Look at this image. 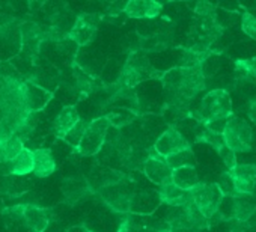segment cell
<instances>
[{"label": "cell", "mask_w": 256, "mask_h": 232, "mask_svg": "<svg viewBox=\"0 0 256 232\" xmlns=\"http://www.w3.org/2000/svg\"><path fill=\"white\" fill-rule=\"evenodd\" d=\"M24 82L8 62H0V144L29 132L34 114L26 108Z\"/></svg>", "instance_id": "1"}, {"label": "cell", "mask_w": 256, "mask_h": 232, "mask_svg": "<svg viewBox=\"0 0 256 232\" xmlns=\"http://www.w3.org/2000/svg\"><path fill=\"white\" fill-rule=\"evenodd\" d=\"M172 108L187 112L192 100L205 89L206 77L202 66H176L160 76Z\"/></svg>", "instance_id": "2"}, {"label": "cell", "mask_w": 256, "mask_h": 232, "mask_svg": "<svg viewBox=\"0 0 256 232\" xmlns=\"http://www.w3.org/2000/svg\"><path fill=\"white\" fill-rule=\"evenodd\" d=\"M230 116H234L232 101L229 90L224 88L210 90L200 100V104L194 112V120L198 121V124L220 134L224 127V122Z\"/></svg>", "instance_id": "3"}, {"label": "cell", "mask_w": 256, "mask_h": 232, "mask_svg": "<svg viewBox=\"0 0 256 232\" xmlns=\"http://www.w3.org/2000/svg\"><path fill=\"white\" fill-rule=\"evenodd\" d=\"M222 139L223 145L234 154L247 152L253 146V128L248 121L240 116H230L222 130Z\"/></svg>", "instance_id": "4"}, {"label": "cell", "mask_w": 256, "mask_h": 232, "mask_svg": "<svg viewBox=\"0 0 256 232\" xmlns=\"http://www.w3.org/2000/svg\"><path fill=\"white\" fill-rule=\"evenodd\" d=\"M188 193L192 198V204L208 220V224L210 226L216 224L218 222L217 211H218L220 202L223 199L216 182H199Z\"/></svg>", "instance_id": "5"}, {"label": "cell", "mask_w": 256, "mask_h": 232, "mask_svg": "<svg viewBox=\"0 0 256 232\" xmlns=\"http://www.w3.org/2000/svg\"><path fill=\"white\" fill-rule=\"evenodd\" d=\"M152 77H160V72L152 68V65L150 64L145 54L134 52V54L128 58V60L125 62L122 68L119 83H120V88L124 86L126 89H133L140 82L146 78H152Z\"/></svg>", "instance_id": "6"}, {"label": "cell", "mask_w": 256, "mask_h": 232, "mask_svg": "<svg viewBox=\"0 0 256 232\" xmlns=\"http://www.w3.org/2000/svg\"><path fill=\"white\" fill-rule=\"evenodd\" d=\"M108 127H110V124L107 122L104 116L90 121L88 124V128H86L78 146L76 148L78 151V154L83 157H92V156L98 154L106 142Z\"/></svg>", "instance_id": "7"}, {"label": "cell", "mask_w": 256, "mask_h": 232, "mask_svg": "<svg viewBox=\"0 0 256 232\" xmlns=\"http://www.w3.org/2000/svg\"><path fill=\"white\" fill-rule=\"evenodd\" d=\"M187 150H192L190 142L186 139V136H182L174 127H169L168 130H164L152 146V151L162 158H168L176 152L187 151Z\"/></svg>", "instance_id": "8"}, {"label": "cell", "mask_w": 256, "mask_h": 232, "mask_svg": "<svg viewBox=\"0 0 256 232\" xmlns=\"http://www.w3.org/2000/svg\"><path fill=\"white\" fill-rule=\"evenodd\" d=\"M235 193L244 196H254L256 192V164L254 163H236L230 170Z\"/></svg>", "instance_id": "9"}, {"label": "cell", "mask_w": 256, "mask_h": 232, "mask_svg": "<svg viewBox=\"0 0 256 232\" xmlns=\"http://www.w3.org/2000/svg\"><path fill=\"white\" fill-rule=\"evenodd\" d=\"M98 192H100L102 200L113 211L120 212V214L130 212V205H132V199H133L134 192H132L130 188H128V186L124 184V181L119 182V184H114V186L101 188Z\"/></svg>", "instance_id": "10"}, {"label": "cell", "mask_w": 256, "mask_h": 232, "mask_svg": "<svg viewBox=\"0 0 256 232\" xmlns=\"http://www.w3.org/2000/svg\"><path fill=\"white\" fill-rule=\"evenodd\" d=\"M98 32V18L94 14H82L76 18L74 26L66 35L68 40H72L77 46H88Z\"/></svg>", "instance_id": "11"}, {"label": "cell", "mask_w": 256, "mask_h": 232, "mask_svg": "<svg viewBox=\"0 0 256 232\" xmlns=\"http://www.w3.org/2000/svg\"><path fill=\"white\" fill-rule=\"evenodd\" d=\"M142 170H144L145 176L151 182L157 184L158 187L172 181V169L169 168L166 160L162 158L160 156H157L154 151H150L148 158L145 160V163L142 166Z\"/></svg>", "instance_id": "12"}, {"label": "cell", "mask_w": 256, "mask_h": 232, "mask_svg": "<svg viewBox=\"0 0 256 232\" xmlns=\"http://www.w3.org/2000/svg\"><path fill=\"white\" fill-rule=\"evenodd\" d=\"M52 98H53V92L48 90L47 88L32 80L24 82V102L30 114H35L44 110V107L52 101Z\"/></svg>", "instance_id": "13"}, {"label": "cell", "mask_w": 256, "mask_h": 232, "mask_svg": "<svg viewBox=\"0 0 256 232\" xmlns=\"http://www.w3.org/2000/svg\"><path fill=\"white\" fill-rule=\"evenodd\" d=\"M22 218L24 232H46L50 224V211L38 205L24 204Z\"/></svg>", "instance_id": "14"}, {"label": "cell", "mask_w": 256, "mask_h": 232, "mask_svg": "<svg viewBox=\"0 0 256 232\" xmlns=\"http://www.w3.org/2000/svg\"><path fill=\"white\" fill-rule=\"evenodd\" d=\"M256 199L254 196L236 194L232 198V218L229 222H238L256 226Z\"/></svg>", "instance_id": "15"}, {"label": "cell", "mask_w": 256, "mask_h": 232, "mask_svg": "<svg viewBox=\"0 0 256 232\" xmlns=\"http://www.w3.org/2000/svg\"><path fill=\"white\" fill-rule=\"evenodd\" d=\"M18 38L22 42V48L24 53L34 56L38 50L41 42L46 40V34L41 30V28L34 22H24L18 28Z\"/></svg>", "instance_id": "16"}, {"label": "cell", "mask_w": 256, "mask_h": 232, "mask_svg": "<svg viewBox=\"0 0 256 232\" xmlns=\"http://www.w3.org/2000/svg\"><path fill=\"white\" fill-rule=\"evenodd\" d=\"M94 193L90 184L88 180L84 178H66L62 182V196L65 204L68 205H76L80 200H83L84 198H88V194Z\"/></svg>", "instance_id": "17"}, {"label": "cell", "mask_w": 256, "mask_h": 232, "mask_svg": "<svg viewBox=\"0 0 256 232\" xmlns=\"http://www.w3.org/2000/svg\"><path fill=\"white\" fill-rule=\"evenodd\" d=\"M0 164L5 166V174L6 175L28 176L29 174H34V169H35L34 151L24 146L14 160H11L10 163H0Z\"/></svg>", "instance_id": "18"}, {"label": "cell", "mask_w": 256, "mask_h": 232, "mask_svg": "<svg viewBox=\"0 0 256 232\" xmlns=\"http://www.w3.org/2000/svg\"><path fill=\"white\" fill-rule=\"evenodd\" d=\"M162 200L156 190H142L139 193L134 192L130 211L136 216H150L158 208Z\"/></svg>", "instance_id": "19"}, {"label": "cell", "mask_w": 256, "mask_h": 232, "mask_svg": "<svg viewBox=\"0 0 256 232\" xmlns=\"http://www.w3.org/2000/svg\"><path fill=\"white\" fill-rule=\"evenodd\" d=\"M163 10V5L158 2H152V0H132V2H126L125 6V14L130 18H156L160 16Z\"/></svg>", "instance_id": "20"}, {"label": "cell", "mask_w": 256, "mask_h": 232, "mask_svg": "<svg viewBox=\"0 0 256 232\" xmlns=\"http://www.w3.org/2000/svg\"><path fill=\"white\" fill-rule=\"evenodd\" d=\"M78 113L74 106H65L60 108L58 116L53 122V133L58 139H62L66 136V133L78 122Z\"/></svg>", "instance_id": "21"}, {"label": "cell", "mask_w": 256, "mask_h": 232, "mask_svg": "<svg viewBox=\"0 0 256 232\" xmlns=\"http://www.w3.org/2000/svg\"><path fill=\"white\" fill-rule=\"evenodd\" d=\"M157 193H158V198H160L162 204H166L169 206H187V205L192 204L190 193L178 188L176 186L172 184V181L168 182V184L160 186Z\"/></svg>", "instance_id": "22"}, {"label": "cell", "mask_w": 256, "mask_h": 232, "mask_svg": "<svg viewBox=\"0 0 256 232\" xmlns=\"http://www.w3.org/2000/svg\"><path fill=\"white\" fill-rule=\"evenodd\" d=\"M256 82V56L250 59H240L234 65L235 86L253 84Z\"/></svg>", "instance_id": "23"}, {"label": "cell", "mask_w": 256, "mask_h": 232, "mask_svg": "<svg viewBox=\"0 0 256 232\" xmlns=\"http://www.w3.org/2000/svg\"><path fill=\"white\" fill-rule=\"evenodd\" d=\"M34 158H35V169L34 174L38 178H47L56 170V160L48 148H38L34 151Z\"/></svg>", "instance_id": "24"}, {"label": "cell", "mask_w": 256, "mask_h": 232, "mask_svg": "<svg viewBox=\"0 0 256 232\" xmlns=\"http://www.w3.org/2000/svg\"><path fill=\"white\" fill-rule=\"evenodd\" d=\"M200 182L196 166H187L172 170V184L184 192H190Z\"/></svg>", "instance_id": "25"}, {"label": "cell", "mask_w": 256, "mask_h": 232, "mask_svg": "<svg viewBox=\"0 0 256 232\" xmlns=\"http://www.w3.org/2000/svg\"><path fill=\"white\" fill-rule=\"evenodd\" d=\"M24 148V140L20 136H12L0 144V163H10Z\"/></svg>", "instance_id": "26"}, {"label": "cell", "mask_w": 256, "mask_h": 232, "mask_svg": "<svg viewBox=\"0 0 256 232\" xmlns=\"http://www.w3.org/2000/svg\"><path fill=\"white\" fill-rule=\"evenodd\" d=\"M194 140L199 142V144H206L210 145L211 148L217 151H220L224 145H223V139H222V134L220 133H214L208 128H205L204 126L198 124V130L194 133Z\"/></svg>", "instance_id": "27"}, {"label": "cell", "mask_w": 256, "mask_h": 232, "mask_svg": "<svg viewBox=\"0 0 256 232\" xmlns=\"http://www.w3.org/2000/svg\"><path fill=\"white\" fill-rule=\"evenodd\" d=\"M104 118L107 120V122L112 127L120 128V127H125V126H130L136 120V113L130 112V110H120V108H118V110H112L110 113H107Z\"/></svg>", "instance_id": "28"}, {"label": "cell", "mask_w": 256, "mask_h": 232, "mask_svg": "<svg viewBox=\"0 0 256 232\" xmlns=\"http://www.w3.org/2000/svg\"><path fill=\"white\" fill-rule=\"evenodd\" d=\"M166 163L169 164V168L174 169H180V168H187V166H196V158L193 154V150H187V151H181L176 152L168 158H164Z\"/></svg>", "instance_id": "29"}, {"label": "cell", "mask_w": 256, "mask_h": 232, "mask_svg": "<svg viewBox=\"0 0 256 232\" xmlns=\"http://www.w3.org/2000/svg\"><path fill=\"white\" fill-rule=\"evenodd\" d=\"M88 124H89V122H86V121H83V120H78V122L66 133V136L64 138V140H65L70 146L77 148L78 144H80V140H82V138H83V134H84V132H86V128H88Z\"/></svg>", "instance_id": "30"}, {"label": "cell", "mask_w": 256, "mask_h": 232, "mask_svg": "<svg viewBox=\"0 0 256 232\" xmlns=\"http://www.w3.org/2000/svg\"><path fill=\"white\" fill-rule=\"evenodd\" d=\"M216 186L218 187V190H220L223 198H234V196H236L235 187H234V182H232V178H230V174L228 170L220 174Z\"/></svg>", "instance_id": "31"}, {"label": "cell", "mask_w": 256, "mask_h": 232, "mask_svg": "<svg viewBox=\"0 0 256 232\" xmlns=\"http://www.w3.org/2000/svg\"><path fill=\"white\" fill-rule=\"evenodd\" d=\"M241 30L253 41H256V17L250 12L242 14L241 17Z\"/></svg>", "instance_id": "32"}, {"label": "cell", "mask_w": 256, "mask_h": 232, "mask_svg": "<svg viewBox=\"0 0 256 232\" xmlns=\"http://www.w3.org/2000/svg\"><path fill=\"white\" fill-rule=\"evenodd\" d=\"M194 12L200 17V20L216 17V5L211 4V2H198V5L194 8Z\"/></svg>", "instance_id": "33"}, {"label": "cell", "mask_w": 256, "mask_h": 232, "mask_svg": "<svg viewBox=\"0 0 256 232\" xmlns=\"http://www.w3.org/2000/svg\"><path fill=\"white\" fill-rule=\"evenodd\" d=\"M217 154L220 156V158H222V162L224 163V166H226V170H230L238 162H236V154H234L232 151H229L226 146H223L220 151H217Z\"/></svg>", "instance_id": "34"}, {"label": "cell", "mask_w": 256, "mask_h": 232, "mask_svg": "<svg viewBox=\"0 0 256 232\" xmlns=\"http://www.w3.org/2000/svg\"><path fill=\"white\" fill-rule=\"evenodd\" d=\"M125 6H126V2H113V4L108 5L107 12L110 16H118V14H120V12L125 11Z\"/></svg>", "instance_id": "35"}, {"label": "cell", "mask_w": 256, "mask_h": 232, "mask_svg": "<svg viewBox=\"0 0 256 232\" xmlns=\"http://www.w3.org/2000/svg\"><path fill=\"white\" fill-rule=\"evenodd\" d=\"M14 22H16V18H12V17L6 16V14L2 11V6H0V29H4V28L10 26V24H11V23H14Z\"/></svg>", "instance_id": "36"}, {"label": "cell", "mask_w": 256, "mask_h": 232, "mask_svg": "<svg viewBox=\"0 0 256 232\" xmlns=\"http://www.w3.org/2000/svg\"><path fill=\"white\" fill-rule=\"evenodd\" d=\"M66 232H92L89 228H86L84 224H77V226H71L66 229Z\"/></svg>", "instance_id": "37"}, {"label": "cell", "mask_w": 256, "mask_h": 232, "mask_svg": "<svg viewBox=\"0 0 256 232\" xmlns=\"http://www.w3.org/2000/svg\"><path fill=\"white\" fill-rule=\"evenodd\" d=\"M92 232H94V230H92Z\"/></svg>", "instance_id": "38"}]
</instances>
